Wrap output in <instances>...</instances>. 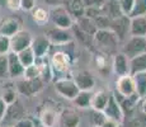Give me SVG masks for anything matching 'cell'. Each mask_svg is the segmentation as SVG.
Returning <instances> with one entry per match:
<instances>
[{
  "label": "cell",
  "mask_w": 146,
  "mask_h": 127,
  "mask_svg": "<svg viewBox=\"0 0 146 127\" xmlns=\"http://www.w3.org/2000/svg\"><path fill=\"white\" fill-rule=\"evenodd\" d=\"M50 21L52 22L55 27L62 28V29H71L74 25L72 15L64 5L52 8V10L50 12Z\"/></svg>",
  "instance_id": "1"
},
{
  "label": "cell",
  "mask_w": 146,
  "mask_h": 127,
  "mask_svg": "<svg viewBox=\"0 0 146 127\" xmlns=\"http://www.w3.org/2000/svg\"><path fill=\"white\" fill-rule=\"evenodd\" d=\"M55 90L60 97L65 98L67 100H74L80 92V89L78 88L76 83L72 80V78L71 79L61 78V79H58V80H56Z\"/></svg>",
  "instance_id": "2"
},
{
  "label": "cell",
  "mask_w": 146,
  "mask_h": 127,
  "mask_svg": "<svg viewBox=\"0 0 146 127\" xmlns=\"http://www.w3.org/2000/svg\"><path fill=\"white\" fill-rule=\"evenodd\" d=\"M122 52L128 59H133L146 52V37H137V36H130V38L125 42L122 47Z\"/></svg>",
  "instance_id": "3"
},
{
  "label": "cell",
  "mask_w": 146,
  "mask_h": 127,
  "mask_svg": "<svg viewBox=\"0 0 146 127\" xmlns=\"http://www.w3.org/2000/svg\"><path fill=\"white\" fill-rule=\"evenodd\" d=\"M94 42L102 50H114L118 45L119 39L116 33L111 29H98L94 35Z\"/></svg>",
  "instance_id": "4"
},
{
  "label": "cell",
  "mask_w": 146,
  "mask_h": 127,
  "mask_svg": "<svg viewBox=\"0 0 146 127\" xmlns=\"http://www.w3.org/2000/svg\"><path fill=\"white\" fill-rule=\"evenodd\" d=\"M33 37L32 33L28 31H19L18 33L10 37V51L15 53L22 52L23 50H27L32 46Z\"/></svg>",
  "instance_id": "5"
},
{
  "label": "cell",
  "mask_w": 146,
  "mask_h": 127,
  "mask_svg": "<svg viewBox=\"0 0 146 127\" xmlns=\"http://www.w3.org/2000/svg\"><path fill=\"white\" fill-rule=\"evenodd\" d=\"M44 36L48 38V41L57 46H64L72 41V35L69 32V29H62L58 27H50L46 29Z\"/></svg>",
  "instance_id": "6"
},
{
  "label": "cell",
  "mask_w": 146,
  "mask_h": 127,
  "mask_svg": "<svg viewBox=\"0 0 146 127\" xmlns=\"http://www.w3.org/2000/svg\"><path fill=\"white\" fill-rule=\"evenodd\" d=\"M103 113L106 114V117L108 118V120L117 121V122H119V123L123 122V118H125V112H123L119 100L117 99V97L114 95V93H111L109 99H108V103H107V106H106L104 111H103Z\"/></svg>",
  "instance_id": "7"
},
{
  "label": "cell",
  "mask_w": 146,
  "mask_h": 127,
  "mask_svg": "<svg viewBox=\"0 0 146 127\" xmlns=\"http://www.w3.org/2000/svg\"><path fill=\"white\" fill-rule=\"evenodd\" d=\"M116 89H117V94L123 98H127L136 94V85H135L133 76L131 74L118 76V79L116 81Z\"/></svg>",
  "instance_id": "8"
},
{
  "label": "cell",
  "mask_w": 146,
  "mask_h": 127,
  "mask_svg": "<svg viewBox=\"0 0 146 127\" xmlns=\"http://www.w3.org/2000/svg\"><path fill=\"white\" fill-rule=\"evenodd\" d=\"M130 23L131 18L127 15H121L116 19H112L109 29L113 31L119 41H125L127 35H130Z\"/></svg>",
  "instance_id": "9"
},
{
  "label": "cell",
  "mask_w": 146,
  "mask_h": 127,
  "mask_svg": "<svg viewBox=\"0 0 146 127\" xmlns=\"http://www.w3.org/2000/svg\"><path fill=\"white\" fill-rule=\"evenodd\" d=\"M42 88H43V80L41 78L33 79V80L22 79L21 81L17 83V90L22 95H26V97H31L33 94H37L40 90H42Z\"/></svg>",
  "instance_id": "10"
},
{
  "label": "cell",
  "mask_w": 146,
  "mask_h": 127,
  "mask_svg": "<svg viewBox=\"0 0 146 127\" xmlns=\"http://www.w3.org/2000/svg\"><path fill=\"white\" fill-rule=\"evenodd\" d=\"M72 80L76 83L78 88L84 92H92L95 86V80L90 72L85 70H78L72 74Z\"/></svg>",
  "instance_id": "11"
},
{
  "label": "cell",
  "mask_w": 146,
  "mask_h": 127,
  "mask_svg": "<svg viewBox=\"0 0 146 127\" xmlns=\"http://www.w3.org/2000/svg\"><path fill=\"white\" fill-rule=\"evenodd\" d=\"M51 67L53 72L64 74L70 69V56L64 51H56L51 56Z\"/></svg>",
  "instance_id": "12"
},
{
  "label": "cell",
  "mask_w": 146,
  "mask_h": 127,
  "mask_svg": "<svg viewBox=\"0 0 146 127\" xmlns=\"http://www.w3.org/2000/svg\"><path fill=\"white\" fill-rule=\"evenodd\" d=\"M112 69H113V72L117 76H123V75L131 74L130 59H128L122 51L114 53L113 61H112Z\"/></svg>",
  "instance_id": "13"
},
{
  "label": "cell",
  "mask_w": 146,
  "mask_h": 127,
  "mask_svg": "<svg viewBox=\"0 0 146 127\" xmlns=\"http://www.w3.org/2000/svg\"><path fill=\"white\" fill-rule=\"evenodd\" d=\"M32 50L36 55V59H42L46 57L47 53L50 51V47H51V42L48 41V38L46 36H40V37L33 38L32 42Z\"/></svg>",
  "instance_id": "14"
},
{
  "label": "cell",
  "mask_w": 146,
  "mask_h": 127,
  "mask_svg": "<svg viewBox=\"0 0 146 127\" xmlns=\"http://www.w3.org/2000/svg\"><path fill=\"white\" fill-rule=\"evenodd\" d=\"M7 56H8V66H9V78L15 79L19 78V76H23L26 67L22 65L21 60L18 57V53L10 51Z\"/></svg>",
  "instance_id": "15"
},
{
  "label": "cell",
  "mask_w": 146,
  "mask_h": 127,
  "mask_svg": "<svg viewBox=\"0 0 146 127\" xmlns=\"http://www.w3.org/2000/svg\"><path fill=\"white\" fill-rule=\"evenodd\" d=\"M21 31V23L17 18H7L0 23V35L13 37L15 33Z\"/></svg>",
  "instance_id": "16"
},
{
  "label": "cell",
  "mask_w": 146,
  "mask_h": 127,
  "mask_svg": "<svg viewBox=\"0 0 146 127\" xmlns=\"http://www.w3.org/2000/svg\"><path fill=\"white\" fill-rule=\"evenodd\" d=\"M100 10H102L103 15L108 17L111 21L123 15L122 12H121L118 0H106V1L100 5Z\"/></svg>",
  "instance_id": "17"
},
{
  "label": "cell",
  "mask_w": 146,
  "mask_h": 127,
  "mask_svg": "<svg viewBox=\"0 0 146 127\" xmlns=\"http://www.w3.org/2000/svg\"><path fill=\"white\" fill-rule=\"evenodd\" d=\"M130 36L146 37V15L131 18L130 23Z\"/></svg>",
  "instance_id": "18"
},
{
  "label": "cell",
  "mask_w": 146,
  "mask_h": 127,
  "mask_svg": "<svg viewBox=\"0 0 146 127\" xmlns=\"http://www.w3.org/2000/svg\"><path fill=\"white\" fill-rule=\"evenodd\" d=\"M109 95H111V93L106 92V90H98L97 93L93 94L90 108L94 109V111L103 112L104 108H106V106H107V103H108Z\"/></svg>",
  "instance_id": "19"
},
{
  "label": "cell",
  "mask_w": 146,
  "mask_h": 127,
  "mask_svg": "<svg viewBox=\"0 0 146 127\" xmlns=\"http://www.w3.org/2000/svg\"><path fill=\"white\" fill-rule=\"evenodd\" d=\"M61 127H79L80 117L74 111H64L58 117Z\"/></svg>",
  "instance_id": "20"
},
{
  "label": "cell",
  "mask_w": 146,
  "mask_h": 127,
  "mask_svg": "<svg viewBox=\"0 0 146 127\" xmlns=\"http://www.w3.org/2000/svg\"><path fill=\"white\" fill-rule=\"evenodd\" d=\"M75 24H76L81 31H84V32L88 33L89 36H92V37H94V35L98 31V27H97V24H95L94 19H90L85 15L75 19Z\"/></svg>",
  "instance_id": "21"
},
{
  "label": "cell",
  "mask_w": 146,
  "mask_h": 127,
  "mask_svg": "<svg viewBox=\"0 0 146 127\" xmlns=\"http://www.w3.org/2000/svg\"><path fill=\"white\" fill-rule=\"evenodd\" d=\"M40 118L43 127H55V125L58 121V114L52 108H44L42 111Z\"/></svg>",
  "instance_id": "22"
},
{
  "label": "cell",
  "mask_w": 146,
  "mask_h": 127,
  "mask_svg": "<svg viewBox=\"0 0 146 127\" xmlns=\"http://www.w3.org/2000/svg\"><path fill=\"white\" fill-rule=\"evenodd\" d=\"M130 69L131 75L137 74V72H145L146 71V52L140 56L131 59L130 60Z\"/></svg>",
  "instance_id": "23"
},
{
  "label": "cell",
  "mask_w": 146,
  "mask_h": 127,
  "mask_svg": "<svg viewBox=\"0 0 146 127\" xmlns=\"http://www.w3.org/2000/svg\"><path fill=\"white\" fill-rule=\"evenodd\" d=\"M135 85H136V93L140 95L141 99L146 98V71L133 74Z\"/></svg>",
  "instance_id": "24"
},
{
  "label": "cell",
  "mask_w": 146,
  "mask_h": 127,
  "mask_svg": "<svg viewBox=\"0 0 146 127\" xmlns=\"http://www.w3.org/2000/svg\"><path fill=\"white\" fill-rule=\"evenodd\" d=\"M85 9H86V4L84 3V0H72L69 4V7H67V10L70 12L71 15L75 17V19L83 17L85 14Z\"/></svg>",
  "instance_id": "25"
},
{
  "label": "cell",
  "mask_w": 146,
  "mask_h": 127,
  "mask_svg": "<svg viewBox=\"0 0 146 127\" xmlns=\"http://www.w3.org/2000/svg\"><path fill=\"white\" fill-rule=\"evenodd\" d=\"M92 98H93L92 92L80 90L79 94H78L76 98L74 99V103L76 104L79 108H89V107L92 106Z\"/></svg>",
  "instance_id": "26"
},
{
  "label": "cell",
  "mask_w": 146,
  "mask_h": 127,
  "mask_svg": "<svg viewBox=\"0 0 146 127\" xmlns=\"http://www.w3.org/2000/svg\"><path fill=\"white\" fill-rule=\"evenodd\" d=\"M32 17H33V21H35L37 24L43 25L50 21V12L46 10L44 8L38 7V8H35V9L32 10Z\"/></svg>",
  "instance_id": "27"
},
{
  "label": "cell",
  "mask_w": 146,
  "mask_h": 127,
  "mask_svg": "<svg viewBox=\"0 0 146 127\" xmlns=\"http://www.w3.org/2000/svg\"><path fill=\"white\" fill-rule=\"evenodd\" d=\"M18 57H19V60H21V63L24 67H28V66H31V65L36 64V55H35V52H33L32 47L19 52Z\"/></svg>",
  "instance_id": "28"
},
{
  "label": "cell",
  "mask_w": 146,
  "mask_h": 127,
  "mask_svg": "<svg viewBox=\"0 0 146 127\" xmlns=\"http://www.w3.org/2000/svg\"><path fill=\"white\" fill-rule=\"evenodd\" d=\"M15 103L12 104V106H8L7 114H5V117H4V121L5 120H10V121H13V122L15 123L18 120H21L22 108H21V106H18V104H15Z\"/></svg>",
  "instance_id": "29"
},
{
  "label": "cell",
  "mask_w": 146,
  "mask_h": 127,
  "mask_svg": "<svg viewBox=\"0 0 146 127\" xmlns=\"http://www.w3.org/2000/svg\"><path fill=\"white\" fill-rule=\"evenodd\" d=\"M41 78V69L37 64H33L24 69L23 79H28V80H33V79Z\"/></svg>",
  "instance_id": "30"
},
{
  "label": "cell",
  "mask_w": 146,
  "mask_h": 127,
  "mask_svg": "<svg viewBox=\"0 0 146 127\" xmlns=\"http://www.w3.org/2000/svg\"><path fill=\"white\" fill-rule=\"evenodd\" d=\"M146 15V0H135V7L130 18Z\"/></svg>",
  "instance_id": "31"
},
{
  "label": "cell",
  "mask_w": 146,
  "mask_h": 127,
  "mask_svg": "<svg viewBox=\"0 0 146 127\" xmlns=\"http://www.w3.org/2000/svg\"><path fill=\"white\" fill-rule=\"evenodd\" d=\"M17 90L13 89V88H7L4 89V92H3V94L0 95V97L4 99V102L8 104V106H12L17 102Z\"/></svg>",
  "instance_id": "32"
},
{
  "label": "cell",
  "mask_w": 146,
  "mask_h": 127,
  "mask_svg": "<svg viewBox=\"0 0 146 127\" xmlns=\"http://www.w3.org/2000/svg\"><path fill=\"white\" fill-rule=\"evenodd\" d=\"M118 4L123 15L130 17L135 7V0H118Z\"/></svg>",
  "instance_id": "33"
},
{
  "label": "cell",
  "mask_w": 146,
  "mask_h": 127,
  "mask_svg": "<svg viewBox=\"0 0 146 127\" xmlns=\"http://www.w3.org/2000/svg\"><path fill=\"white\" fill-rule=\"evenodd\" d=\"M107 121V117L103 112H99V111H94L92 112V122H93V126L94 127H99L102 126Z\"/></svg>",
  "instance_id": "34"
},
{
  "label": "cell",
  "mask_w": 146,
  "mask_h": 127,
  "mask_svg": "<svg viewBox=\"0 0 146 127\" xmlns=\"http://www.w3.org/2000/svg\"><path fill=\"white\" fill-rule=\"evenodd\" d=\"M9 76V66H8V56L0 55V79Z\"/></svg>",
  "instance_id": "35"
},
{
  "label": "cell",
  "mask_w": 146,
  "mask_h": 127,
  "mask_svg": "<svg viewBox=\"0 0 146 127\" xmlns=\"http://www.w3.org/2000/svg\"><path fill=\"white\" fill-rule=\"evenodd\" d=\"M10 52V38L0 35V55H8Z\"/></svg>",
  "instance_id": "36"
},
{
  "label": "cell",
  "mask_w": 146,
  "mask_h": 127,
  "mask_svg": "<svg viewBox=\"0 0 146 127\" xmlns=\"http://www.w3.org/2000/svg\"><path fill=\"white\" fill-rule=\"evenodd\" d=\"M13 127H35V122L31 118H21L14 123Z\"/></svg>",
  "instance_id": "37"
},
{
  "label": "cell",
  "mask_w": 146,
  "mask_h": 127,
  "mask_svg": "<svg viewBox=\"0 0 146 127\" xmlns=\"http://www.w3.org/2000/svg\"><path fill=\"white\" fill-rule=\"evenodd\" d=\"M126 127H145L142 116L141 117H135V118H132V120H130L127 122V126Z\"/></svg>",
  "instance_id": "38"
},
{
  "label": "cell",
  "mask_w": 146,
  "mask_h": 127,
  "mask_svg": "<svg viewBox=\"0 0 146 127\" xmlns=\"http://www.w3.org/2000/svg\"><path fill=\"white\" fill-rule=\"evenodd\" d=\"M22 3V9L24 12H31L36 8V0H21Z\"/></svg>",
  "instance_id": "39"
},
{
  "label": "cell",
  "mask_w": 146,
  "mask_h": 127,
  "mask_svg": "<svg viewBox=\"0 0 146 127\" xmlns=\"http://www.w3.org/2000/svg\"><path fill=\"white\" fill-rule=\"evenodd\" d=\"M7 7L13 12H18L22 9V3L21 0H7Z\"/></svg>",
  "instance_id": "40"
},
{
  "label": "cell",
  "mask_w": 146,
  "mask_h": 127,
  "mask_svg": "<svg viewBox=\"0 0 146 127\" xmlns=\"http://www.w3.org/2000/svg\"><path fill=\"white\" fill-rule=\"evenodd\" d=\"M7 109H8V104L0 97V123L4 121V117H5V114H7Z\"/></svg>",
  "instance_id": "41"
},
{
  "label": "cell",
  "mask_w": 146,
  "mask_h": 127,
  "mask_svg": "<svg viewBox=\"0 0 146 127\" xmlns=\"http://www.w3.org/2000/svg\"><path fill=\"white\" fill-rule=\"evenodd\" d=\"M99 127H122V123L117 122V121H113V120H108V118H107L106 122L103 123L102 126H99Z\"/></svg>",
  "instance_id": "42"
},
{
  "label": "cell",
  "mask_w": 146,
  "mask_h": 127,
  "mask_svg": "<svg viewBox=\"0 0 146 127\" xmlns=\"http://www.w3.org/2000/svg\"><path fill=\"white\" fill-rule=\"evenodd\" d=\"M42 1L46 5H48V7H58V5H62V3H61V0H42Z\"/></svg>",
  "instance_id": "43"
},
{
  "label": "cell",
  "mask_w": 146,
  "mask_h": 127,
  "mask_svg": "<svg viewBox=\"0 0 146 127\" xmlns=\"http://www.w3.org/2000/svg\"><path fill=\"white\" fill-rule=\"evenodd\" d=\"M141 111H142V113H144V114H146V98H145L144 103H142V107H141Z\"/></svg>",
  "instance_id": "44"
},
{
  "label": "cell",
  "mask_w": 146,
  "mask_h": 127,
  "mask_svg": "<svg viewBox=\"0 0 146 127\" xmlns=\"http://www.w3.org/2000/svg\"><path fill=\"white\" fill-rule=\"evenodd\" d=\"M71 1H72V0H61V3H62L64 7H69V4H70Z\"/></svg>",
  "instance_id": "45"
},
{
  "label": "cell",
  "mask_w": 146,
  "mask_h": 127,
  "mask_svg": "<svg viewBox=\"0 0 146 127\" xmlns=\"http://www.w3.org/2000/svg\"><path fill=\"white\" fill-rule=\"evenodd\" d=\"M7 5V0H0V7H4Z\"/></svg>",
  "instance_id": "46"
}]
</instances>
